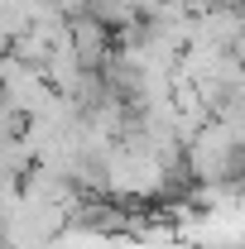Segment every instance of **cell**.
<instances>
[{
	"mask_svg": "<svg viewBox=\"0 0 245 249\" xmlns=\"http://www.w3.org/2000/svg\"><path fill=\"white\" fill-rule=\"evenodd\" d=\"M48 96H53V87L43 82V72H39L34 62H20V58H10V53H0V101H5L20 120L34 115Z\"/></svg>",
	"mask_w": 245,
	"mask_h": 249,
	"instance_id": "1",
	"label": "cell"
}]
</instances>
